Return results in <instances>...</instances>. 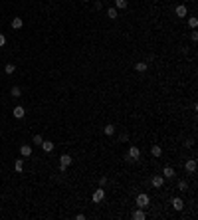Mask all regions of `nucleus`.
<instances>
[{
  "instance_id": "nucleus-30",
  "label": "nucleus",
  "mask_w": 198,
  "mask_h": 220,
  "mask_svg": "<svg viewBox=\"0 0 198 220\" xmlns=\"http://www.w3.org/2000/svg\"><path fill=\"white\" fill-rule=\"evenodd\" d=\"M93 6H95V10H101V6H103V4H101L99 0H95V4H93Z\"/></svg>"
},
{
  "instance_id": "nucleus-22",
  "label": "nucleus",
  "mask_w": 198,
  "mask_h": 220,
  "mask_svg": "<svg viewBox=\"0 0 198 220\" xmlns=\"http://www.w3.org/2000/svg\"><path fill=\"white\" fill-rule=\"evenodd\" d=\"M4 72H6V73H14L16 66H14V63H6V66H4Z\"/></svg>"
},
{
  "instance_id": "nucleus-2",
  "label": "nucleus",
  "mask_w": 198,
  "mask_h": 220,
  "mask_svg": "<svg viewBox=\"0 0 198 220\" xmlns=\"http://www.w3.org/2000/svg\"><path fill=\"white\" fill-rule=\"evenodd\" d=\"M135 202H137V206H139V208H147V206H149V202H151V198H149V194L141 192V194H137Z\"/></svg>"
},
{
  "instance_id": "nucleus-13",
  "label": "nucleus",
  "mask_w": 198,
  "mask_h": 220,
  "mask_svg": "<svg viewBox=\"0 0 198 220\" xmlns=\"http://www.w3.org/2000/svg\"><path fill=\"white\" fill-rule=\"evenodd\" d=\"M147 68H149V63H147V62H139V63H135V72H139V73L147 72Z\"/></svg>"
},
{
  "instance_id": "nucleus-10",
  "label": "nucleus",
  "mask_w": 198,
  "mask_h": 220,
  "mask_svg": "<svg viewBox=\"0 0 198 220\" xmlns=\"http://www.w3.org/2000/svg\"><path fill=\"white\" fill-rule=\"evenodd\" d=\"M24 26V20L20 18V16H14L12 18V30H20Z\"/></svg>"
},
{
  "instance_id": "nucleus-28",
  "label": "nucleus",
  "mask_w": 198,
  "mask_h": 220,
  "mask_svg": "<svg viewBox=\"0 0 198 220\" xmlns=\"http://www.w3.org/2000/svg\"><path fill=\"white\" fill-rule=\"evenodd\" d=\"M4 44H6V36H4V34H0V48H2Z\"/></svg>"
},
{
  "instance_id": "nucleus-32",
  "label": "nucleus",
  "mask_w": 198,
  "mask_h": 220,
  "mask_svg": "<svg viewBox=\"0 0 198 220\" xmlns=\"http://www.w3.org/2000/svg\"><path fill=\"white\" fill-rule=\"evenodd\" d=\"M0 208H2V206H0Z\"/></svg>"
},
{
  "instance_id": "nucleus-25",
  "label": "nucleus",
  "mask_w": 198,
  "mask_h": 220,
  "mask_svg": "<svg viewBox=\"0 0 198 220\" xmlns=\"http://www.w3.org/2000/svg\"><path fill=\"white\" fill-rule=\"evenodd\" d=\"M190 40H192V42H196V40H198V32H196V30H192V32H190Z\"/></svg>"
},
{
  "instance_id": "nucleus-18",
  "label": "nucleus",
  "mask_w": 198,
  "mask_h": 220,
  "mask_svg": "<svg viewBox=\"0 0 198 220\" xmlns=\"http://www.w3.org/2000/svg\"><path fill=\"white\" fill-rule=\"evenodd\" d=\"M127 4H129L127 0H115V8H117V10H125Z\"/></svg>"
},
{
  "instance_id": "nucleus-24",
  "label": "nucleus",
  "mask_w": 198,
  "mask_h": 220,
  "mask_svg": "<svg viewBox=\"0 0 198 220\" xmlns=\"http://www.w3.org/2000/svg\"><path fill=\"white\" fill-rule=\"evenodd\" d=\"M32 143H34V145H42V143H44V137H42V135H34Z\"/></svg>"
},
{
  "instance_id": "nucleus-20",
  "label": "nucleus",
  "mask_w": 198,
  "mask_h": 220,
  "mask_svg": "<svg viewBox=\"0 0 198 220\" xmlns=\"http://www.w3.org/2000/svg\"><path fill=\"white\" fill-rule=\"evenodd\" d=\"M10 95H12V97H20V95H22V89H20L18 85H14V87L10 89Z\"/></svg>"
},
{
  "instance_id": "nucleus-11",
  "label": "nucleus",
  "mask_w": 198,
  "mask_h": 220,
  "mask_svg": "<svg viewBox=\"0 0 198 220\" xmlns=\"http://www.w3.org/2000/svg\"><path fill=\"white\" fill-rule=\"evenodd\" d=\"M20 155L22 157H32V145H22L20 147Z\"/></svg>"
},
{
  "instance_id": "nucleus-8",
  "label": "nucleus",
  "mask_w": 198,
  "mask_h": 220,
  "mask_svg": "<svg viewBox=\"0 0 198 220\" xmlns=\"http://www.w3.org/2000/svg\"><path fill=\"white\" fill-rule=\"evenodd\" d=\"M12 115L16 117V119H22V117L26 115V109H24V107H22V105H16V107H14V109H12Z\"/></svg>"
},
{
  "instance_id": "nucleus-23",
  "label": "nucleus",
  "mask_w": 198,
  "mask_h": 220,
  "mask_svg": "<svg viewBox=\"0 0 198 220\" xmlns=\"http://www.w3.org/2000/svg\"><path fill=\"white\" fill-rule=\"evenodd\" d=\"M188 26H190L192 30H196V26H198V20L194 18V16H192V18H188Z\"/></svg>"
},
{
  "instance_id": "nucleus-12",
  "label": "nucleus",
  "mask_w": 198,
  "mask_h": 220,
  "mask_svg": "<svg viewBox=\"0 0 198 220\" xmlns=\"http://www.w3.org/2000/svg\"><path fill=\"white\" fill-rule=\"evenodd\" d=\"M174 175H176V173H174L173 167H164V169H163V176H164V179H174Z\"/></svg>"
},
{
  "instance_id": "nucleus-31",
  "label": "nucleus",
  "mask_w": 198,
  "mask_h": 220,
  "mask_svg": "<svg viewBox=\"0 0 198 220\" xmlns=\"http://www.w3.org/2000/svg\"><path fill=\"white\" fill-rule=\"evenodd\" d=\"M81 2H91V0H81Z\"/></svg>"
},
{
  "instance_id": "nucleus-15",
  "label": "nucleus",
  "mask_w": 198,
  "mask_h": 220,
  "mask_svg": "<svg viewBox=\"0 0 198 220\" xmlns=\"http://www.w3.org/2000/svg\"><path fill=\"white\" fill-rule=\"evenodd\" d=\"M133 218H135V220H145V218H147V214L143 212V208H137V210L133 212Z\"/></svg>"
},
{
  "instance_id": "nucleus-17",
  "label": "nucleus",
  "mask_w": 198,
  "mask_h": 220,
  "mask_svg": "<svg viewBox=\"0 0 198 220\" xmlns=\"http://www.w3.org/2000/svg\"><path fill=\"white\" fill-rule=\"evenodd\" d=\"M14 169H16V173H22L24 171V159H18L14 163Z\"/></svg>"
},
{
  "instance_id": "nucleus-6",
  "label": "nucleus",
  "mask_w": 198,
  "mask_h": 220,
  "mask_svg": "<svg viewBox=\"0 0 198 220\" xmlns=\"http://www.w3.org/2000/svg\"><path fill=\"white\" fill-rule=\"evenodd\" d=\"M170 204H173V208H174V210H182V208H184V200H182V198H180V196H174L173 198V200H170Z\"/></svg>"
},
{
  "instance_id": "nucleus-4",
  "label": "nucleus",
  "mask_w": 198,
  "mask_h": 220,
  "mask_svg": "<svg viewBox=\"0 0 198 220\" xmlns=\"http://www.w3.org/2000/svg\"><path fill=\"white\" fill-rule=\"evenodd\" d=\"M174 14L178 16V18H186V16H188V8H186V4H178V6L174 8Z\"/></svg>"
},
{
  "instance_id": "nucleus-16",
  "label": "nucleus",
  "mask_w": 198,
  "mask_h": 220,
  "mask_svg": "<svg viewBox=\"0 0 198 220\" xmlns=\"http://www.w3.org/2000/svg\"><path fill=\"white\" fill-rule=\"evenodd\" d=\"M40 147L44 149L46 153H52V151H53V143H52V141H44V143L40 145Z\"/></svg>"
},
{
  "instance_id": "nucleus-1",
  "label": "nucleus",
  "mask_w": 198,
  "mask_h": 220,
  "mask_svg": "<svg viewBox=\"0 0 198 220\" xmlns=\"http://www.w3.org/2000/svg\"><path fill=\"white\" fill-rule=\"evenodd\" d=\"M139 159H141V149L135 147V145H131L129 151H127V155H125V161L133 163V161H139Z\"/></svg>"
},
{
  "instance_id": "nucleus-21",
  "label": "nucleus",
  "mask_w": 198,
  "mask_h": 220,
  "mask_svg": "<svg viewBox=\"0 0 198 220\" xmlns=\"http://www.w3.org/2000/svg\"><path fill=\"white\" fill-rule=\"evenodd\" d=\"M107 18H109V20H115V18H117V8H107Z\"/></svg>"
},
{
  "instance_id": "nucleus-19",
  "label": "nucleus",
  "mask_w": 198,
  "mask_h": 220,
  "mask_svg": "<svg viewBox=\"0 0 198 220\" xmlns=\"http://www.w3.org/2000/svg\"><path fill=\"white\" fill-rule=\"evenodd\" d=\"M103 133H105L107 137L115 135V125H107V127H103Z\"/></svg>"
},
{
  "instance_id": "nucleus-29",
  "label": "nucleus",
  "mask_w": 198,
  "mask_h": 220,
  "mask_svg": "<svg viewBox=\"0 0 198 220\" xmlns=\"http://www.w3.org/2000/svg\"><path fill=\"white\" fill-rule=\"evenodd\" d=\"M127 141H129V135H127V133H123V135H121V143H127Z\"/></svg>"
},
{
  "instance_id": "nucleus-5",
  "label": "nucleus",
  "mask_w": 198,
  "mask_h": 220,
  "mask_svg": "<svg viewBox=\"0 0 198 220\" xmlns=\"http://www.w3.org/2000/svg\"><path fill=\"white\" fill-rule=\"evenodd\" d=\"M196 167H198V165H196V159H188V161H186V163H184V171H186V173H196Z\"/></svg>"
},
{
  "instance_id": "nucleus-3",
  "label": "nucleus",
  "mask_w": 198,
  "mask_h": 220,
  "mask_svg": "<svg viewBox=\"0 0 198 220\" xmlns=\"http://www.w3.org/2000/svg\"><path fill=\"white\" fill-rule=\"evenodd\" d=\"M103 198H105V189H103V186H99L97 190H93V194H91V200L93 202H101Z\"/></svg>"
},
{
  "instance_id": "nucleus-7",
  "label": "nucleus",
  "mask_w": 198,
  "mask_h": 220,
  "mask_svg": "<svg viewBox=\"0 0 198 220\" xmlns=\"http://www.w3.org/2000/svg\"><path fill=\"white\" fill-rule=\"evenodd\" d=\"M151 185L154 186V189H160V186L164 185V176L163 175H154L153 179H151Z\"/></svg>"
},
{
  "instance_id": "nucleus-27",
  "label": "nucleus",
  "mask_w": 198,
  "mask_h": 220,
  "mask_svg": "<svg viewBox=\"0 0 198 220\" xmlns=\"http://www.w3.org/2000/svg\"><path fill=\"white\" fill-rule=\"evenodd\" d=\"M107 185V176H101L99 179V186H105Z\"/></svg>"
},
{
  "instance_id": "nucleus-26",
  "label": "nucleus",
  "mask_w": 198,
  "mask_h": 220,
  "mask_svg": "<svg viewBox=\"0 0 198 220\" xmlns=\"http://www.w3.org/2000/svg\"><path fill=\"white\" fill-rule=\"evenodd\" d=\"M178 190H186V180H178Z\"/></svg>"
},
{
  "instance_id": "nucleus-9",
  "label": "nucleus",
  "mask_w": 198,
  "mask_h": 220,
  "mask_svg": "<svg viewBox=\"0 0 198 220\" xmlns=\"http://www.w3.org/2000/svg\"><path fill=\"white\" fill-rule=\"evenodd\" d=\"M71 163H73V159L69 157L67 153H63L62 157H60V165H62V167H69V165H71Z\"/></svg>"
},
{
  "instance_id": "nucleus-14",
  "label": "nucleus",
  "mask_w": 198,
  "mask_h": 220,
  "mask_svg": "<svg viewBox=\"0 0 198 220\" xmlns=\"http://www.w3.org/2000/svg\"><path fill=\"white\" fill-rule=\"evenodd\" d=\"M151 155H153L154 159H159L160 155H163V149H160L159 145H153V147H151Z\"/></svg>"
}]
</instances>
